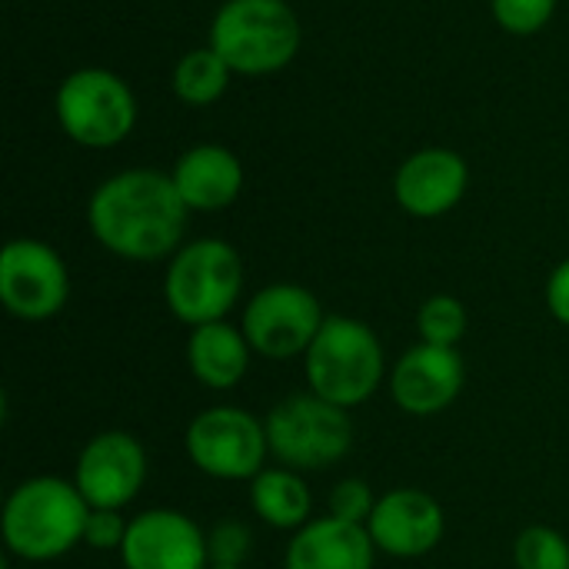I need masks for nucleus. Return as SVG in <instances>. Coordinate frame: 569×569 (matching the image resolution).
<instances>
[{
    "label": "nucleus",
    "instance_id": "1",
    "mask_svg": "<svg viewBox=\"0 0 569 569\" xmlns=\"http://www.w3.org/2000/svg\"><path fill=\"white\" fill-rule=\"evenodd\" d=\"M190 207L173 177L157 170H127L100 183L90 197L87 220L103 250L123 260L150 263L180 250Z\"/></svg>",
    "mask_w": 569,
    "mask_h": 569
},
{
    "label": "nucleus",
    "instance_id": "2",
    "mask_svg": "<svg viewBox=\"0 0 569 569\" xmlns=\"http://www.w3.org/2000/svg\"><path fill=\"white\" fill-rule=\"evenodd\" d=\"M90 503L73 480L30 477L17 483L0 513V533L10 557L23 563H50L83 543Z\"/></svg>",
    "mask_w": 569,
    "mask_h": 569
},
{
    "label": "nucleus",
    "instance_id": "3",
    "mask_svg": "<svg viewBox=\"0 0 569 569\" xmlns=\"http://www.w3.org/2000/svg\"><path fill=\"white\" fill-rule=\"evenodd\" d=\"M310 393L353 410L363 407L390 377L387 353L370 323L357 317H327L303 357Z\"/></svg>",
    "mask_w": 569,
    "mask_h": 569
},
{
    "label": "nucleus",
    "instance_id": "4",
    "mask_svg": "<svg viewBox=\"0 0 569 569\" xmlns=\"http://www.w3.org/2000/svg\"><path fill=\"white\" fill-rule=\"evenodd\" d=\"M270 457L297 473H317L337 467L353 447L350 410L317 397L290 393L267 413Z\"/></svg>",
    "mask_w": 569,
    "mask_h": 569
},
{
    "label": "nucleus",
    "instance_id": "5",
    "mask_svg": "<svg viewBox=\"0 0 569 569\" xmlns=\"http://www.w3.org/2000/svg\"><path fill=\"white\" fill-rule=\"evenodd\" d=\"M243 290V260L223 240H193L180 247L167 267L163 297L170 313L193 327L227 320Z\"/></svg>",
    "mask_w": 569,
    "mask_h": 569
},
{
    "label": "nucleus",
    "instance_id": "6",
    "mask_svg": "<svg viewBox=\"0 0 569 569\" xmlns=\"http://www.w3.org/2000/svg\"><path fill=\"white\" fill-rule=\"evenodd\" d=\"M210 47L237 73H273L293 60L300 23L283 0H227L213 20Z\"/></svg>",
    "mask_w": 569,
    "mask_h": 569
},
{
    "label": "nucleus",
    "instance_id": "7",
    "mask_svg": "<svg viewBox=\"0 0 569 569\" xmlns=\"http://www.w3.org/2000/svg\"><path fill=\"white\" fill-rule=\"evenodd\" d=\"M190 463L227 483L253 480L270 457L267 423L243 407H210L200 410L183 437Z\"/></svg>",
    "mask_w": 569,
    "mask_h": 569
},
{
    "label": "nucleus",
    "instance_id": "8",
    "mask_svg": "<svg viewBox=\"0 0 569 569\" xmlns=\"http://www.w3.org/2000/svg\"><path fill=\"white\" fill-rule=\"evenodd\" d=\"M320 300L297 283H270L250 297L240 317V330L250 340L253 353L273 363L307 357L310 343L323 327Z\"/></svg>",
    "mask_w": 569,
    "mask_h": 569
},
{
    "label": "nucleus",
    "instance_id": "9",
    "mask_svg": "<svg viewBox=\"0 0 569 569\" xmlns=\"http://www.w3.org/2000/svg\"><path fill=\"white\" fill-rule=\"evenodd\" d=\"M57 117L70 140L83 147H113L133 130L137 100L117 73L90 67L60 83Z\"/></svg>",
    "mask_w": 569,
    "mask_h": 569
},
{
    "label": "nucleus",
    "instance_id": "10",
    "mask_svg": "<svg viewBox=\"0 0 569 569\" xmlns=\"http://www.w3.org/2000/svg\"><path fill=\"white\" fill-rule=\"evenodd\" d=\"M70 297V277L60 253L40 240H10L0 253V303L23 323L50 320Z\"/></svg>",
    "mask_w": 569,
    "mask_h": 569
},
{
    "label": "nucleus",
    "instance_id": "11",
    "mask_svg": "<svg viewBox=\"0 0 569 569\" xmlns=\"http://www.w3.org/2000/svg\"><path fill=\"white\" fill-rule=\"evenodd\" d=\"M73 483L90 510H123L147 483V450L127 430L90 437L73 463Z\"/></svg>",
    "mask_w": 569,
    "mask_h": 569
},
{
    "label": "nucleus",
    "instance_id": "12",
    "mask_svg": "<svg viewBox=\"0 0 569 569\" xmlns=\"http://www.w3.org/2000/svg\"><path fill=\"white\" fill-rule=\"evenodd\" d=\"M467 383V367L457 347L413 343L390 370L387 387L393 403L410 417H437L457 403Z\"/></svg>",
    "mask_w": 569,
    "mask_h": 569
},
{
    "label": "nucleus",
    "instance_id": "13",
    "mask_svg": "<svg viewBox=\"0 0 569 569\" xmlns=\"http://www.w3.org/2000/svg\"><path fill=\"white\" fill-rule=\"evenodd\" d=\"M123 569H210L207 530L180 510H143L120 547Z\"/></svg>",
    "mask_w": 569,
    "mask_h": 569
},
{
    "label": "nucleus",
    "instance_id": "14",
    "mask_svg": "<svg viewBox=\"0 0 569 569\" xmlns=\"http://www.w3.org/2000/svg\"><path fill=\"white\" fill-rule=\"evenodd\" d=\"M367 533L380 553L397 560H420L440 547L447 517L427 490L400 487L377 500L373 517L367 520Z\"/></svg>",
    "mask_w": 569,
    "mask_h": 569
},
{
    "label": "nucleus",
    "instance_id": "15",
    "mask_svg": "<svg viewBox=\"0 0 569 569\" xmlns=\"http://www.w3.org/2000/svg\"><path fill=\"white\" fill-rule=\"evenodd\" d=\"M467 163L453 150H420L413 153L393 180L397 203L413 217H443L453 210L467 190Z\"/></svg>",
    "mask_w": 569,
    "mask_h": 569
},
{
    "label": "nucleus",
    "instance_id": "16",
    "mask_svg": "<svg viewBox=\"0 0 569 569\" xmlns=\"http://www.w3.org/2000/svg\"><path fill=\"white\" fill-rule=\"evenodd\" d=\"M377 553L367 527L320 517L293 533L283 569H373Z\"/></svg>",
    "mask_w": 569,
    "mask_h": 569
},
{
    "label": "nucleus",
    "instance_id": "17",
    "mask_svg": "<svg viewBox=\"0 0 569 569\" xmlns=\"http://www.w3.org/2000/svg\"><path fill=\"white\" fill-rule=\"evenodd\" d=\"M173 183L190 210H223L240 197L243 187V167L227 147H193L177 160Z\"/></svg>",
    "mask_w": 569,
    "mask_h": 569
},
{
    "label": "nucleus",
    "instance_id": "18",
    "mask_svg": "<svg viewBox=\"0 0 569 569\" xmlns=\"http://www.w3.org/2000/svg\"><path fill=\"white\" fill-rule=\"evenodd\" d=\"M253 360V347L240 327L217 320L193 327L187 337V367L193 380L207 390H233Z\"/></svg>",
    "mask_w": 569,
    "mask_h": 569
},
{
    "label": "nucleus",
    "instance_id": "19",
    "mask_svg": "<svg viewBox=\"0 0 569 569\" xmlns=\"http://www.w3.org/2000/svg\"><path fill=\"white\" fill-rule=\"evenodd\" d=\"M250 510L273 530L297 533L313 520V493L290 467H263L250 480Z\"/></svg>",
    "mask_w": 569,
    "mask_h": 569
},
{
    "label": "nucleus",
    "instance_id": "20",
    "mask_svg": "<svg viewBox=\"0 0 569 569\" xmlns=\"http://www.w3.org/2000/svg\"><path fill=\"white\" fill-rule=\"evenodd\" d=\"M227 80H230V67L213 47L187 53L173 70V90L190 107L213 103L227 90Z\"/></svg>",
    "mask_w": 569,
    "mask_h": 569
},
{
    "label": "nucleus",
    "instance_id": "21",
    "mask_svg": "<svg viewBox=\"0 0 569 569\" xmlns=\"http://www.w3.org/2000/svg\"><path fill=\"white\" fill-rule=\"evenodd\" d=\"M470 317L467 307L450 297V293H437L427 297L417 310V333L420 343H433V347H457L467 337Z\"/></svg>",
    "mask_w": 569,
    "mask_h": 569
},
{
    "label": "nucleus",
    "instance_id": "22",
    "mask_svg": "<svg viewBox=\"0 0 569 569\" xmlns=\"http://www.w3.org/2000/svg\"><path fill=\"white\" fill-rule=\"evenodd\" d=\"M513 563L517 569H569V540L547 523L527 527L513 543Z\"/></svg>",
    "mask_w": 569,
    "mask_h": 569
},
{
    "label": "nucleus",
    "instance_id": "23",
    "mask_svg": "<svg viewBox=\"0 0 569 569\" xmlns=\"http://www.w3.org/2000/svg\"><path fill=\"white\" fill-rule=\"evenodd\" d=\"M380 497H373V487L360 477H347L340 480L330 497H327V517L333 520H343V523H357V527H367V520L373 517V507H377Z\"/></svg>",
    "mask_w": 569,
    "mask_h": 569
},
{
    "label": "nucleus",
    "instance_id": "24",
    "mask_svg": "<svg viewBox=\"0 0 569 569\" xmlns=\"http://www.w3.org/2000/svg\"><path fill=\"white\" fill-rule=\"evenodd\" d=\"M253 550V533L240 520H220L207 530L210 567H243Z\"/></svg>",
    "mask_w": 569,
    "mask_h": 569
},
{
    "label": "nucleus",
    "instance_id": "25",
    "mask_svg": "<svg viewBox=\"0 0 569 569\" xmlns=\"http://www.w3.org/2000/svg\"><path fill=\"white\" fill-rule=\"evenodd\" d=\"M557 0H493V13L510 33H537L553 17Z\"/></svg>",
    "mask_w": 569,
    "mask_h": 569
},
{
    "label": "nucleus",
    "instance_id": "26",
    "mask_svg": "<svg viewBox=\"0 0 569 569\" xmlns=\"http://www.w3.org/2000/svg\"><path fill=\"white\" fill-rule=\"evenodd\" d=\"M130 530V520L123 517V510H90L87 527H83V547L97 550V553H110L123 547Z\"/></svg>",
    "mask_w": 569,
    "mask_h": 569
},
{
    "label": "nucleus",
    "instance_id": "27",
    "mask_svg": "<svg viewBox=\"0 0 569 569\" xmlns=\"http://www.w3.org/2000/svg\"><path fill=\"white\" fill-rule=\"evenodd\" d=\"M547 310L557 323L569 327V260H563L547 280Z\"/></svg>",
    "mask_w": 569,
    "mask_h": 569
},
{
    "label": "nucleus",
    "instance_id": "28",
    "mask_svg": "<svg viewBox=\"0 0 569 569\" xmlns=\"http://www.w3.org/2000/svg\"><path fill=\"white\" fill-rule=\"evenodd\" d=\"M210 569H243V567H210Z\"/></svg>",
    "mask_w": 569,
    "mask_h": 569
}]
</instances>
